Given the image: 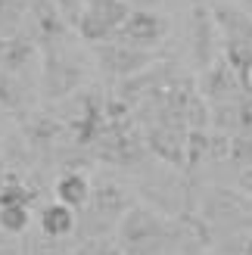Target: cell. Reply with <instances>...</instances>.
Listing matches in <instances>:
<instances>
[{"mask_svg":"<svg viewBox=\"0 0 252 255\" xmlns=\"http://www.w3.org/2000/svg\"><path fill=\"white\" fill-rule=\"evenodd\" d=\"M28 224H31L28 206H0V227L6 234H22Z\"/></svg>","mask_w":252,"mask_h":255,"instance_id":"5b68a950","label":"cell"},{"mask_svg":"<svg viewBox=\"0 0 252 255\" xmlns=\"http://www.w3.org/2000/svg\"><path fill=\"white\" fill-rule=\"evenodd\" d=\"M56 199L66 202L69 209H81L91 199V184L84 174H62L56 181Z\"/></svg>","mask_w":252,"mask_h":255,"instance_id":"277c9868","label":"cell"},{"mask_svg":"<svg viewBox=\"0 0 252 255\" xmlns=\"http://www.w3.org/2000/svg\"><path fill=\"white\" fill-rule=\"evenodd\" d=\"M3 56H6V41L0 37V66H3Z\"/></svg>","mask_w":252,"mask_h":255,"instance_id":"ba28073f","label":"cell"},{"mask_svg":"<svg viewBox=\"0 0 252 255\" xmlns=\"http://www.w3.org/2000/svg\"><path fill=\"white\" fill-rule=\"evenodd\" d=\"M41 231L47 237H69L75 231V209H69L66 202H50L41 209Z\"/></svg>","mask_w":252,"mask_h":255,"instance_id":"3957f363","label":"cell"},{"mask_svg":"<svg viewBox=\"0 0 252 255\" xmlns=\"http://www.w3.org/2000/svg\"><path fill=\"white\" fill-rule=\"evenodd\" d=\"M128 16H131V6L125 0H87L75 28L81 31V37L100 44L116 37L122 31V25L128 22Z\"/></svg>","mask_w":252,"mask_h":255,"instance_id":"6da1fadb","label":"cell"},{"mask_svg":"<svg viewBox=\"0 0 252 255\" xmlns=\"http://www.w3.org/2000/svg\"><path fill=\"white\" fill-rule=\"evenodd\" d=\"M165 31H168L165 19H159L156 12H131L128 22L119 31V41H125L128 47H137V50H146V47H156L165 37Z\"/></svg>","mask_w":252,"mask_h":255,"instance_id":"7a4b0ae2","label":"cell"},{"mask_svg":"<svg viewBox=\"0 0 252 255\" xmlns=\"http://www.w3.org/2000/svg\"><path fill=\"white\" fill-rule=\"evenodd\" d=\"M28 199H31L28 190H22V187H6L3 193H0V206H28Z\"/></svg>","mask_w":252,"mask_h":255,"instance_id":"8992f818","label":"cell"},{"mask_svg":"<svg viewBox=\"0 0 252 255\" xmlns=\"http://www.w3.org/2000/svg\"><path fill=\"white\" fill-rule=\"evenodd\" d=\"M237 72H240V84L246 91H252V59H246L243 66H237Z\"/></svg>","mask_w":252,"mask_h":255,"instance_id":"52a82bcc","label":"cell"},{"mask_svg":"<svg viewBox=\"0 0 252 255\" xmlns=\"http://www.w3.org/2000/svg\"><path fill=\"white\" fill-rule=\"evenodd\" d=\"M249 255H252V246H249Z\"/></svg>","mask_w":252,"mask_h":255,"instance_id":"9c48e42d","label":"cell"}]
</instances>
